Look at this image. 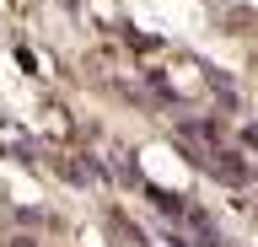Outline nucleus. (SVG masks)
<instances>
[{
  "label": "nucleus",
  "mask_w": 258,
  "mask_h": 247,
  "mask_svg": "<svg viewBox=\"0 0 258 247\" xmlns=\"http://www.w3.org/2000/svg\"><path fill=\"white\" fill-rule=\"evenodd\" d=\"M140 161H145V172H151L156 183H167V188H188V172H183V156H172L167 145H151V150L140 156Z\"/></svg>",
  "instance_id": "f257e3e1"
}]
</instances>
